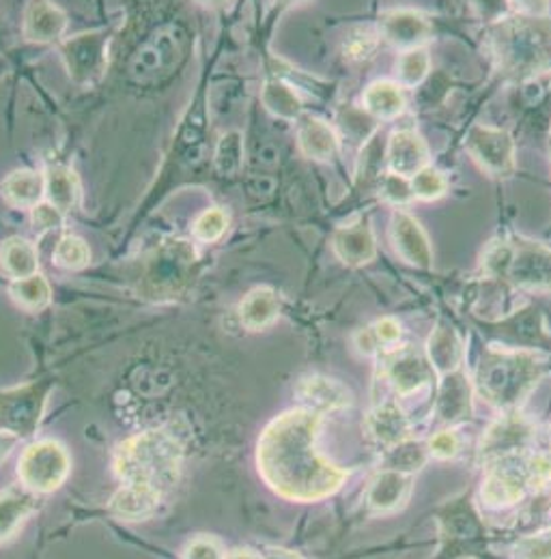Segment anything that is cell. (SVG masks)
Returning a JSON list of instances; mask_svg holds the SVG:
<instances>
[{
  "instance_id": "1",
  "label": "cell",
  "mask_w": 551,
  "mask_h": 559,
  "mask_svg": "<svg viewBox=\"0 0 551 559\" xmlns=\"http://www.w3.org/2000/svg\"><path fill=\"white\" fill-rule=\"evenodd\" d=\"M321 416L300 407L268 424L257 445V467L276 495L291 501H319L341 489L347 472L317 448Z\"/></svg>"
},
{
  "instance_id": "2",
  "label": "cell",
  "mask_w": 551,
  "mask_h": 559,
  "mask_svg": "<svg viewBox=\"0 0 551 559\" xmlns=\"http://www.w3.org/2000/svg\"><path fill=\"white\" fill-rule=\"evenodd\" d=\"M184 445L166 428H151L126 439L115 452V474L121 485L155 490L162 497L181 476Z\"/></svg>"
},
{
  "instance_id": "3",
  "label": "cell",
  "mask_w": 551,
  "mask_h": 559,
  "mask_svg": "<svg viewBox=\"0 0 551 559\" xmlns=\"http://www.w3.org/2000/svg\"><path fill=\"white\" fill-rule=\"evenodd\" d=\"M546 372V361L535 353L489 349L481 357L477 388L484 401L511 414L515 412Z\"/></svg>"
},
{
  "instance_id": "4",
  "label": "cell",
  "mask_w": 551,
  "mask_h": 559,
  "mask_svg": "<svg viewBox=\"0 0 551 559\" xmlns=\"http://www.w3.org/2000/svg\"><path fill=\"white\" fill-rule=\"evenodd\" d=\"M482 272L521 290H551V248L519 237H495L482 252Z\"/></svg>"
},
{
  "instance_id": "5",
  "label": "cell",
  "mask_w": 551,
  "mask_h": 559,
  "mask_svg": "<svg viewBox=\"0 0 551 559\" xmlns=\"http://www.w3.org/2000/svg\"><path fill=\"white\" fill-rule=\"evenodd\" d=\"M495 63L508 78H528L543 70L551 59V20L515 17L491 31Z\"/></svg>"
},
{
  "instance_id": "6",
  "label": "cell",
  "mask_w": 551,
  "mask_h": 559,
  "mask_svg": "<svg viewBox=\"0 0 551 559\" xmlns=\"http://www.w3.org/2000/svg\"><path fill=\"white\" fill-rule=\"evenodd\" d=\"M71 472L68 448L57 439H42L24 448L17 461L22 489L33 495H50L61 489Z\"/></svg>"
},
{
  "instance_id": "7",
  "label": "cell",
  "mask_w": 551,
  "mask_h": 559,
  "mask_svg": "<svg viewBox=\"0 0 551 559\" xmlns=\"http://www.w3.org/2000/svg\"><path fill=\"white\" fill-rule=\"evenodd\" d=\"M466 151L491 177H511L517 170L515 140L506 130L474 126L466 136Z\"/></svg>"
},
{
  "instance_id": "8",
  "label": "cell",
  "mask_w": 551,
  "mask_h": 559,
  "mask_svg": "<svg viewBox=\"0 0 551 559\" xmlns=\"http://www.w3.org/2000/svg\"><path fill=\"white\" fill-rule=\"evenodd\" d=\"M48 383H33L0 392V419L20 437L33 435L44 416Z\"/></svg>"
},
{
  "instance_id": "9",
  "label": "cell",
  "mask_w": 551,
  "mask_h": 559,
  "mask_svg": "<svg viewBox=\"0 0 551 559\" xmlns=\"http://www.w3.org/2000/svg\"><path fill=\"white\" fill-rule=\"evenodd\" d=\"M535 439V426L511 412L504 414V418L497 419L491 424V428L484 432L481 443L482 461H491V463H500V461H508L515 454L524 452Z\"/></svg>"
},
{
  "instance_id": "10",
  "label": "cell",
  "mask_w": 551,
  "mask_h": 559,
  "mask_svg": "<svg viewBox=\"0 0 551 559\" xmlns=\"http://www.w3.org/2000/svg\"><path fill=\"white\" fill-rule=\"evenodd\" d=\"M384 374L397 394L410 396L431 383V364L420 350L408 345L386 353Z\"/></svg>"
},
{
  "instance_id": "11",
  "label": "cell",
  "mask_w": 551,
  "mask_h": 559,
  "mask_svg": "<svg viewBox=\"0 0 551 559\" xmlns=\"http://www.w3.org/2000/svg\"><path fill=\"white\" fill-rule=\"evenodd\" d=\"M390 241L403 263L429 272L433 267V248L422 224L406 211H395L390 219Z\"/></svg>"
},
{
  "instance_id": "12",
  "label": "cell",
  "mask_w": 551,
  "mask_h": 559,
  "mask_svg": "<svg viewBox=\"0 0 551 559\" xmlns=\"http://www.w3.org/2000/svg\"><path fill=\"white\" fill-rule=\"evenodd\" d=\"M377 31L386 44L403 48L406 52L422 48L424 41L433 35V26L426 15L413 9H397L384 13Z\"/></svg>"
},
{
  "instance_id": "13",
  "label": "cell",
  "mask_w": 551,
  "mask_h": 559,
  "mask_svg": "<svg viewBox=\"0 0 551 559\" xmlns=\"http://www.w3.org/2000/svg\"><path fill=\"white\" fill-rule=\"evenodd\" d=\"M431 153L424 139L412 130H395L386 144L388 173L412 179L420 170L429 168Z\"/></svg>"
},
{
  "instance_id": "14",
  "label": "cell",
  "mask_w": 551,
  "mask_h": 559,
  "mask_svg": "<svg viewBox=\"0 0 551 559\" xmlns=\"http://www.w3.org/2000/svg\"><path fill=\"white\" fill-rule=\"evenodd\" d=\"M335 254L347 267H364L377 254V239L371 219L362 217L353 224L341 226L332 239Z\"/></svg>"
},
{
  "instance_id": "15",
  "label": "cell",
  "mask_w": 551,
  "mask_h": 559,
  "mask_svg": "<svg viewBox=\"0 0 551 559\" xmlns=\"http://www.w3.org/2000/svg\"><path fill=\"white\" fill-rule=\"evenodd\" d=\"M472 412V383L466 372L444 374L437 390L435 416L442 424H459Z\"/></svg>"
},
{
  "instance_id": "16",
  "label": "cell",
  "mask_w": 551,
  "mask_h": 559,
  "mask_svg": "<svg viewBox=\"0 0 551 559\" xmlns=\"http://www.w3.org/2000/svg\"><path fill=\"white\" fill-rule=\"evenodd\" d=\"M63 57L68 63L69 73L75 82H89L99 78L104 68V41L97 33L75 35L66 41Z\"/></svg>"
},
{
  "instance_id": "17",
  "label": "cell",
  "mask_w": 551,
  "mask_h": 559,
  "mask_svg": "<svg viewBox=\"0 0 551 559\" xmlns=\"http://www.w3.org/2000/svg\"><path fill=\"white\" fill-rule=\"evenodd\" d=\"M297 394L304 401L306 409H310L319 416L330 414V412H341L351 405V394L343 383H339L330 377H321V374L302 379L297 385Z\"/></svg>"
},
{
  "instance_id": "18",
  "label": "cell",
  "mask_w": 551,
  "mask_h": 559,
  "mask_svg": "<svg viewBox=\"0 0 551 559\" xmlns=\"http://www.w3.org/2000/svg\"><path fill=\"white\" fill-rule=\"evenodd\" d=\"M366 430L375 443H379L384 450H390L410 439L412 426L395 401H386L371 409L366 418Z\"/></svg>"
},
{
  "instance_id": "19",
  "label": "cell",
  "mask_w": 551,
  "mask_h": 559,
  "mask_svg": "<svg viewBox=\"0 0 551 559\" xmlns=\"http://www.w3.org/2000/svg\"><path fill=\"white\" fill-rule=\"evenodd\" d=\"M297 144L308 159L330 162L339 151V134L328 121L315 115H302L297 119Z\"/></svg>"
},
{
  "instance_id": "20",
  "label": "cell",
  "mask_w": 551,
  "mask_h": 559,
  "mask_svg": "<svg viewBox=\"0 0 551 559\" xmlns=\"http://www.w3.org/2000/svg\"><path fill=\"white\" fill-rule=\"evenodd\" d=\"M528 487H530V483L526 476V467L517 469V467L504 465L500 461L497 467L486 476V480L482 485V499H484V503H489L493 508L513 506L524 497Z\"/></svg>"
},
{
  "instance_id": "21",
  "label": "cell",
  "mask_w": 551,
  "mask_h": 559,
  "mask_svg": "<svg viewBox=\"0 0 551 559\" xmlns=\"http://www.w3.org/2000/svg\"><path fill=\"white\" fill-rule=\"evenodd\" d=\"M464 341L459 338L457 330L450 323L439 321L426 343V359L431 368H435L439 377L457 372L464 361Z\"/></svg>"
},
{
  "instance_id": "22",
  "label": "cell",
  "mask_w": 551,
  "mask_h": 559,
  "mask_svg": "<svg viewBox=\"0 0 551 559\" xmlns=\"http://www.w3.org/2000/svg\"><path fill=\"white\" fill-rule=\"evenodd\" d=\"M413 478L401 472L384 469L368 487V508L373 512H395L406 506L412 492Z\"/></svg>"
},
{
  "instance_id": "23",
  "label": "cell",
  "mask_w": 551,
  "mask_h": 559,
  "mask_svg": "<svg viewBox=\"0 0 551 559\" xmlns=\"http://www.w3.org/2000/svg\"><path fill=\"white\" fill-rule=\"evenodd\" d=\"M280 317V297L272 286H257L239 304V321L248 332H263Z\"/></svg>"
},
{
  "instance_id": "24",
  "label": "cell",
  "mask_w": 551,
  "mask_h": 559,
  "mask_svg": "<svg viewBox=\"0 0 551 559\" xmlns=\"http://www.w3.org/2000/svg\"><path fill=\"white\" fill-rule=\"evenodd\" d=\"M162 495L151 489H142L134 485H121V489L115 492V497L108 503V510L121 519V521H130V523H140L146 521L149 516L155 514V510L162 503Z\"/></svg>"
},
{
  "instance_id": "25",
  "label": "cell",
  "mask_w": 551,
  "mask_h": 559,
  "mask_svg": "<svg viewBox=\"0 0 551 559\" xmlns=\"http://www.w3.org/2000/svg\"><path fill=\"white\" fill-rule=\"evenodd\" d=\"M364 112H368L377 121H390L401 117L406 110V93L401 84L392 80H375L366 86L362 95Z\"/></svg>"
},
{
  "instance_id": "26",
  "label": "cell",
  "mask_w": 551,
  "mask_h": 559,
  "mask_svg": "<svg viewBox=\"0 0 551 559\" xmlns=\"http://www.w3.org/2000/svg\"><path fill=\"white\" fill-rule=\"evenodd\" d=\"M66 28V13L52 2H33L24 15V35L33 44L55 41Z\"/></svg>"
},
{
  "instance_id": "27",
  "label": "cell",
  "mask_w": 551,
  "mask_h": 559,
  "mask_svg": "<svg viewBox=\"0 0 551 559\" xmlns=\"http://www.w3.org/2000/svg\"><path fill=\"white\" fill-rule=\"evenodd\" d=\"M2 194L15 207L35 210L46 199V175L31 168H20L4 179Z\"/></svg>"
},
{
  "instance_id": "28",
  "label": "cell",
  "mask_w": 551,
  "mask_h": 559,
  "mask_svg": "<svg viewBox=\"0 0 551 559\" xmlns=\"http://www.w3.org/2000/svg\"><path fill=\"white\" fill-rule=\"evenodd\" d=\"M37 499L26 489L0 490V545L13 538L20 525L35 512Z\"/></svg>"
},
{
  "instance_id": "29",
  "label": "cell",
  "mask_w": 551,
  "mask_h": 559,
  "mask_svg": "<svg viewBox=\"0 0 551 559\" xmlns=\"http://www.w3.org/2000/svg\"><path fill=\"white\" fill-rule=\"evenodd\" d=\"M35 246L22 237H11L0 246V267L13 280L31 278L37 274Z\"/></svg>"
},
{
  "instance_id": "30",
  "label": "cell",
  "mask_w": 551,
  "mask_h": 559,
  "mask_svg": "<svg viewBox=\"0 0 551 559\" xmlns=\"http://www.w3.org/2000/svg\"><path fill=\"white\" fill-rule=\"evenodd\" d=\"M46 199L66 213L80 203V179L68 166H50L46 173Z\"/></svg>"
},
{
  "instance_id": "31",
  "label": "cell",
  "mask_w": 551,
  "mask_h": 559,
  "mask_svg": "<svg viewBox=\"0 0 551 559\" xmlns=\"http://www.w3.org/2000/svg\"><path fill=\"white\" fill-rule=\"evenodd\" d=\"M379 121L360 108H343L339 112V132L344 142L355 148H364L368 140L375 136Z\"/></svg>"
},
{
  "instance_id": "32",
  "label": "cell",
  "mask_w": 551,
  "mask_h": 559,
  "mask_svg": "<svg viewBox=\"0 0 551 559\" xmlns=\"http://www.w3.org/2000/svg\"><path fill=\"white\" fill-rule=\"evenodd\" d=\"M431 452L426 443H418V441H403L390 450H386L384 456V469H392V472H401L412 476L418 469H422L429 461Z\"/></svg>"
},
{
  "instance_id": "33",
  "label": "cell",
  "mask_w": 551,
  "mask_h": 559,
  "mask_svg": "<svg viewBox=\"0 0 551 559\" xmlns=\"http://www.w3.org/2000/svg\"><path fill=\"white\" fill-rule=\"evenodd\" d=\"M9 295L20 308L35 312L50 304L52 290H50L48 280L35 274L31 278L13 280L9 286Z\"/></svg>"
},
{
  "instance_id": "34",
  "label": "cell",
  "mask_w": 551,
  "mask_h": 559,
  "mask_svg": "<svg viewBox=\"0 0 551 559\" xmlns=\"http://www.w3.org/2000/svg\"><path fill=\"white\" fill-rule=\"evenodd\" d=\"M263 104L266 108L282 119H300L302 117V99L282 80H272L263 86Z\"/></svg>"
},
{
  "instance_id": "35",
  "label": "cell",
  "mask_w": 551,
  "mask_h": 559,
  "mask_svg": "<svg viewBox=\"0 0 551 559\" xmlns=\"http://www.w3.org/2000/svg\"><path fill=\"white\" fill-rule=\"evenodd\" d=\"M382 41H384V39H382V35H379L377 28H364V26H360V28L351 31V33L347 35V39H344V59L351 61V63L368 61V59L377 52V48H379Z\"/></svg>"
},
{
  "instance_id": "36",
  "label": "cell",
  "mask_w": 551,
  "mask_h": 559,
  "mask_svg": "<svg viewBox=\"0 0 551 559\" xmlns=\"http://www.w3.org/2000/svg\"><path fill=\"white\" fill-rule=\"evenodd\" d=\"M91 263V250L84 239L75 235H63L55 248V265L69 272H80Z\"/></svg>"
},
{
  "instance_id": "37",
  "label": "cell",
  "mask_w": 551,
  "mask_h": 559,
  "mask_svg": "<svg viewBox=\"0 0 551 559\" xmlns=\"http://www.w3.org/2000/svg\"><path fill=\"white\" fill-rule=\"evenodd\" d=\"M429 71H431V57H429V50L424 46L403 52L401 59H399V66H397L399 82L403 86H410V88H415L418 84H422L426 80Z\"/></svg>"
},
{
  "instance_id": "38",
  "label": "cell",
  "mask_w": 551,
  "mask_h": 559,
  "mask_svg": "<svg viewBox=\"0 0 551 559\" xmlns=\"http://www.w3.org/2000/svg\"><path fill=\"white\" fill-rule=\"evenodd\" d=\"M410 186H412V197L415 201H437L442 197H446L448 192V183L444 179V175L435 168H424L420 170L415 177L410 179Z\"/></svg>"
},
{
  "instance_id": "39",
  "label": "cell",
  "mask_w": 551,
  "mask_h": 559,
  "mask_svg": "<svg viewBox=\"0 0 551 559\" xmlns=\"http://www.w3.org/2000/svg\"><path fill=\"white\" fill-rule=\"evenodd\" d=\"M226 228H228V213L220 207H211L203 211L195 222V237L206 243H213L226 233Z\"/></svg>"
},
{
  "instance_id": "40",
  "label": "cell",
  "mask_w": 551,
  "mask_h": 559,
  "mask_svg": "<svg viewBox=\"0 0 551 559\" xmlns=\"http://www.w3.org/2000/svg\"><path fill=\"white\" fill-rule=\"evenodd\" d=\"M379 194L386 203H392V205H408L412 203V186H410V179L406 177H399L395 173H388L382 181V188H379Z\"/></svg>"
},
{
  "instance_id": "41",
  "label": "cell",
  "mask_w": 551,
  "mask_h": 559,
  "mask_svg": "<svg viewBox=\"0 0 551 559\" xmlns=\"http://www.w3.org/2000/svg\"><path fill=\"white\" fill-rule=\"evenodd\" d=\"M426 445H429V452L433 454V456H437V459H442V461H448V459H455L457 454H459V450H461V439L457 437V432H453V430H439V432H435L429 441H426Z\"/></svg>"
},
{
  "instance_id": "42",
  "label": "cell",
  "mask_w": 551,
  "mask_h": 559,
  "mask_svg": "<svg viewBox=\"0 0 551 559\" xmlns=\"http://www.w3.org/2000/svg\"><path fill=\"white\" fill-rule=\"evenodd\" d=\"M181 559H224V551L220 540L211 536H199L186 545Z\"/></svg>"
},
{
  "instance_id": "43",
  "label": "cell",
  "mask_w": 551,
  "mask_h": 559,
  "mask_svg": "<svg viewBox=\"0 0 551 559\" xmlns=\"http://www.w3.org/2000/svg\"><path fill=\"white\" fill-rule=\"evenodd\" d=\"M371 330V334H373V338H375V345H377V350L386 349V347H390V345H397L399 341H401V325L395 321V319H379L373 328H368Z\"/></svg>"
},
{
  "instance_id": "44",
  "label": "cell",
  "mask_w": 551,
  "mask_h": 559,
  "mask_svg": "<svg viewBox=\"0 0 551 559\" xmlns=\"http://www.w3.org/2000/svg\"><path fill=\"white\" fill-rule=\"evenodd\" d=\"M526 476L530 487L539 489L546 487L551 480V456L550 454H537L526 463Z\"/></svg>"
},
{
  "instance_id": "45",
  "label": "cell",
  "mask_w": 551,
  "mask_h": 559,
  "mask_svg": "<svg viewBox=\"0 0 551 559\" xmlns=\"http://www.w3.org/2000/svg\"><path fill=\"white\" fill-rule=\"evenodd\" d=\"M61 211L57 207H52L50 203H42L33 210V224L39 228V230H50L55 226L61 224Z\"/></svg>"
},
{
  "instance_id": "46",
  "label": "cell",
  "mask_w": 551,
  "mask_h": 559,
  "mask_svg": "<svg viewBox=\"0 0 551 559\" xmlns=\"http://www.w3.org/2000/svg\"><path fill=\"white\" fill-rule=\"evenodd\" d=\"M20 441V435H15L13 430L9 428H0V465L9 459V454L15 450Z\"/></svg>"
},
{
  "instance_id": "47",
  "label": "cell",
  "mask_w": 551,
  "mask_h": 559,
  "mask_svg": "<svg viewBox=\"0 0 551 559\" xmlns=\"http://www.w3.org/2000/svg\"><path fill=\"white\" fill-rule=\"evenodd\" d=\"M224 559H263L257 551H253V549H235V551H231V554H226Z\"/></svg>"
},
{
  "instance_id": "48",
  "label": "cell",
  "mask_w": 551,
  "mask_h": 559,
  "mask_svg": "<svg viewBox=\"0 0 551 559\" xmlns=\"http://www.w3.org/2000/svg\"><path fill=\"white\" fill-rule=\"evenodd\" d=\"M268 559H293L289 558V556H284V554H274V556H270Z\"/></svg>"
},
{
  "instance_id": "49",
  "label": "cell",
  "mask_w": 551,
  "mask_h": 559,
  "mask_svg": "<svg viewBox=\"0 0 551 559\" xmlns=\"http://www.w3.org/2000/svg\"><path fill=\"white\" fill-rule=\"evenodd\" d=\"M550 151H551V140H550Z\"/></svg>"
}]
</instances>
